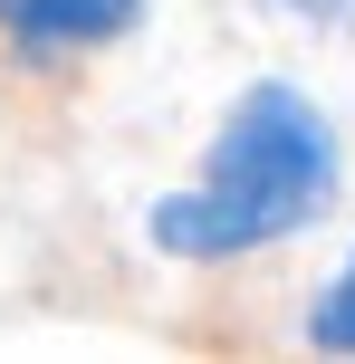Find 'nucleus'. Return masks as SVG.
<instances>
[{"label":"nucleus","mask_w":355,"mask_h":364,"mask_svg":"<svg viewBox=\"0 0 355 364\" xmlns=\"http://www.w3.org/2000/svg\"><path fill=\"white\" fill-rule=\"evenodd\" d=\"M337 192H346L337 115L298 77H250L211 125L202 173L144 201V240L183 269H221V259H250V250L317 230L337 211Z\"/></svg>","instance_id":"obj_1"},{"label":"nucleus","mask_w":355,"mask_h":364,"mask_svg":"<svg viewBox=\"0 0 355 364\" xmlns=\"http://www.w3.org/2000/svg\"><path fill=\"white\" fill-rule=\"evenodd\" d=\"M307 346H317V355H346V364H355V250H346V269L327 278L317 297H307Z\"/></svg>","instance_id":"obj_3"},{"label":"nucleus","mask_w":355,"mask_h":364,"mask_svg":"<svg viewBox=\"0 0 355 364\" xmlns=\"http://www.w3.org/2000/svg\"><path fill=\"white\" fill-rule=\"evenodd\" d=\"M154 0H0V29L29 68H58V58H87V48H115V38L144 19Z\"/></svg>","instance_id":"obj_2"},{"label":"nucleus","mask_w":355,"mask_h":364,"mask_svg":"<svg viewBox=\"0 0 355 364\" xmlns=\"http://www.w3.org/2000/svg\"><path fill=\"white\" fill-rule=\"evenodd\" d=\"M279 19H298V29H346L355 19V0H269Z\"/></svg>","instance_id":"obj_4"}]
</instances>
